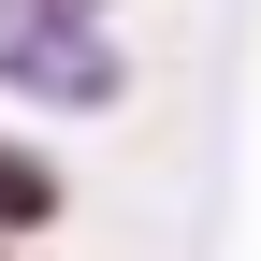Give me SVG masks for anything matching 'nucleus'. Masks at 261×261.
Returning a JSON list of instances; mask_svg holds the SVG:
<instances>
[{"label": "nucleus", "mask_w": 261, "mask_h": 261, "mask_svg": "<svg viewBox=\"0 0 261 261\" xmlns=\"http://www.w3.org/2000/svg\"><path fill=\"white\" fill-rule=\"evenodd\" d=\"M0 87H29V102H116L102 15H29V0H0Z\"/></svg>", "instance_id": "1"}, {"label": "nucleus", "mask_w": 261, "mask_h": 261, "mask_svg": "<svg viewBox=\"0 0 261 261\" xmlns=\"http://www.w3.org/2000/svg\"><path fill=\"white\" fill-rule=\"evenodd\" d=\"M29 218H58V174L29 145H0V232H29Z\"/></svg>", "instance_id": "2"}, {"label": "nucleus", "mask_w": 261, "mask_h": 261, "mask_svg": "<svg viewBox=\"0 0 261 261\" xmlns=\"http://www.w3.org/2000/svg\"><path fill=\"white\" fill-rule=\"evenodd\" d=\"M29 15H102V0H29Z\"/></svg>", "instance_id": "3"}]
</instances>
